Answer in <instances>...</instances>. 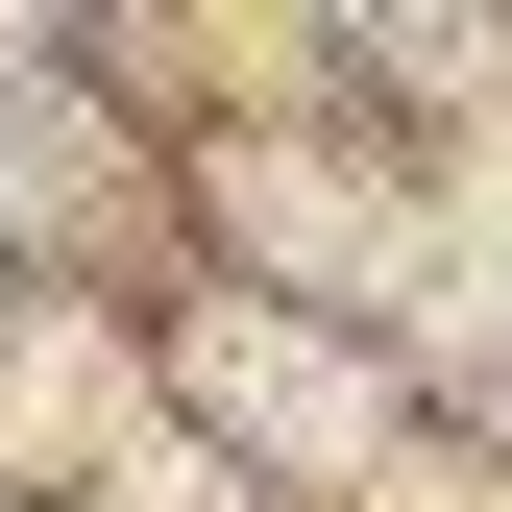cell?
Returning <instances> with one entry per match:
<instances>
[{"label": "cell", "mask_w": 512, "mask_h": 512, "mask_svg": "<svg viewBox=\"0 0 512 512\" xmlns=\"http://www.w3.org/2000/svg\"><path fill=\"white\" fill-rule=\"evenodd\" d=\"M196 391H220V439H269V464H366V439H391V391H366L342 342H317V317H196Z\"/></svg>", "instance_id": "6da1fadb"}]
</instances>
